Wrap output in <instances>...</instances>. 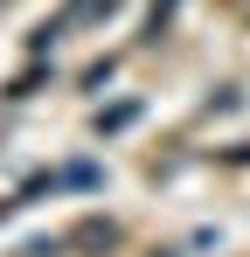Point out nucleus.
Instances as JSON below:
<instances>
[{
    "mask_svg": "<svg viewBox=\"0 0 250 257\" xmlns=\"http://www.w3.org/2000/svg\"><path fill=\"white\" fill-rule=\"evenodd\" d=\"M153 257H174V250H153Z\"/></svg>",
    "mask_w": 250,
    "mask_h": 257,
    "instance_id": "nucleus-8",
    "label": "nucleus"
},
{
    "mask_svg": "<svg viewBox=\"0 0 250 257\" xmlns=\"http://www.w3.org/2000/svg\"><path fill=\"white\" fill-rule=\"evenodd\" d=\"M7 215H14V202H0V222H7Z\"/></svg>",
    "mask_w": 250,
    "mask_h": 257,
    "instance_id": "nucleus-7",
    "label": "nucleus"
},
{
    "mask_svg": "<svg viewBox=\"0 0 250 257\" xmlns=\"http://www.w3.org/2000/svg\"><path fill=\"white\" fill-rule=\"evenodd\" d=\"M111 84V56H104V63H90V70H83V90H104Z\"/></svg>",
    "mask_w": 250,
    "mask_h": 257,
    "instance_id": "nucleus-6",
    "label": "nucleus"
},
{
    "mask_svg": "<svg viewBox=\"0 0 250 257\" xmlns=\"http://www.w3.org/2000/svg\"><path fill=\"white\" fill-rule=\"evenodd\" d=\"M139 118V97H125V104H111V111H97V139H111V132H125Z\"/></svg>",
    "mask_w": 250,
    "mask_h": 257,
    "instance_id": "nucleus-2",
    "label": "nucleus"
},
{
    "mask_svg": "<svg viewBox=\"0 0 250 257\" xmlns=\"http://www.w3.org/2000/svg\"><path fill=\"white\" fill-rule=\"evenodd\" d=\"M63 250H70V236H35L21 257H63Z\"/></svg>",
    "mask_w": 250,
    "mask_h": 257,
    "instance_id": "nucleus-5",
    "label": "nucleus"
},
{
    "mask_svg": "<svg viewBox=\"0 0 250 257\" xmlns=\"http://www.w3.org/2000/svg\"><path fill=\"white\" fill-rule=\"evenodd\" d=\"M125 243V229L111 222V215H83L77 229H70V250H90V257H104V250H118Z\"/></svg>",
    "mask_w": 250,
    "mask_h": 257,
    "instance_id": "nucleus-1",
    "label": "nucleus"
},
{
    "mask_svg": "<svg viewBox=\"0 0 250 257\" xmlns=\"http://www.w3.org/2000/svg\"><path fill=\"white\" fill-rule=\"evenodd\" d=\"M174 14H181V0H153V14H146V42H160L167 28H174Z\"/></svg>",
    "mask_w": 250,
    "mask_h": 257,
    "instance_id": "nucleus-3",
    "label": "nucleus"
},
{
    "mask_svg": "<svg viewBox=\"0 0 250 257\" xmlns=\"http://www.w3.org/2000/svg\"><path fill=\"white\" fill-rule=\"evenodd\" d=\"M42 77H49V70H42V63H35V70H21V77H14V84H7V97H14V104H21V97H35V90H42Z\"/></svg>",
    "mask_w": 250,
    "mask_h": 257,
    "instance_id": "nucleus-4",
    "label": "nucleus"
}]
</instances>
